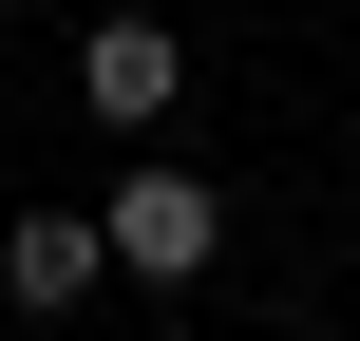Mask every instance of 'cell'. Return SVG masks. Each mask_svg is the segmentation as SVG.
<instances>
[{"label": "cell", "mask_w": 360, "mask_h": 341, "mask_svg": "<svg viewBox=\"0 0 360 341\" xmlns=\"http://www.w3.org/2000/svg\"><path fill=\"white\" fill-rule=\"evenodd\" d=\"M95 209H114V285H133V304H209V285H228V190H209L171 133H133V171H114Z\"/></svg>", "instance_id": "6da1fadb"}, {"label": "cell", "mask_w": 360, "mask_h": 341, "mask_svg": "<svg viewBox=\"0 0 360 341\" xmlns=\"http://www.w3.org/2000/svg\"><path fill=\"white\" fill-rule=\"evenodd\" d=\"M76 114H95V133H114V152H133V133H171V114H190V38H171V19H133V0H114V19H95V38H76Z\"/></svg>", "instance_id": "7a4b0ae2"}, {"label": "cell", "mask_w": 360, "mask_h": 341, "mask_svg": "<svg viewBox=\"0 0 360 341\" xmlns=\"http://www.w3.org/2000/svg\"><path fill=\"white\" fill-rule=\"evenodd\" d=\"M95 285H114V209H57V190L0 209V304H19V323H76Z\"/></svg>", "instance_id": "3957f363"}, {"label": "cell", "mask_w": 360, "mask_h": 341, "mask_svg": "<svg viewBox=\"0 0 360 341\" xmlns=\"http://www.w3.org/2000/svg\"><path fill=\"white\" fill-rule=\"evenodd\" d=\"M285 341H342V323H285Z\"/></svg>", "instance_id": "277c9868"}, {"label": "cell", "mask_w": 360, "mask_h": 341, "mask_svg": "<svg viewBox=\"0 0 360 341\" xmlns=\"http://www.w3.org/2000/svg\"><path fill=\"white\" fill-rule=\"evenodd\" d=\"M152 341H190V323H152Z\"/></svg>", "instance_id": "5b68a950"}]
</instances>
